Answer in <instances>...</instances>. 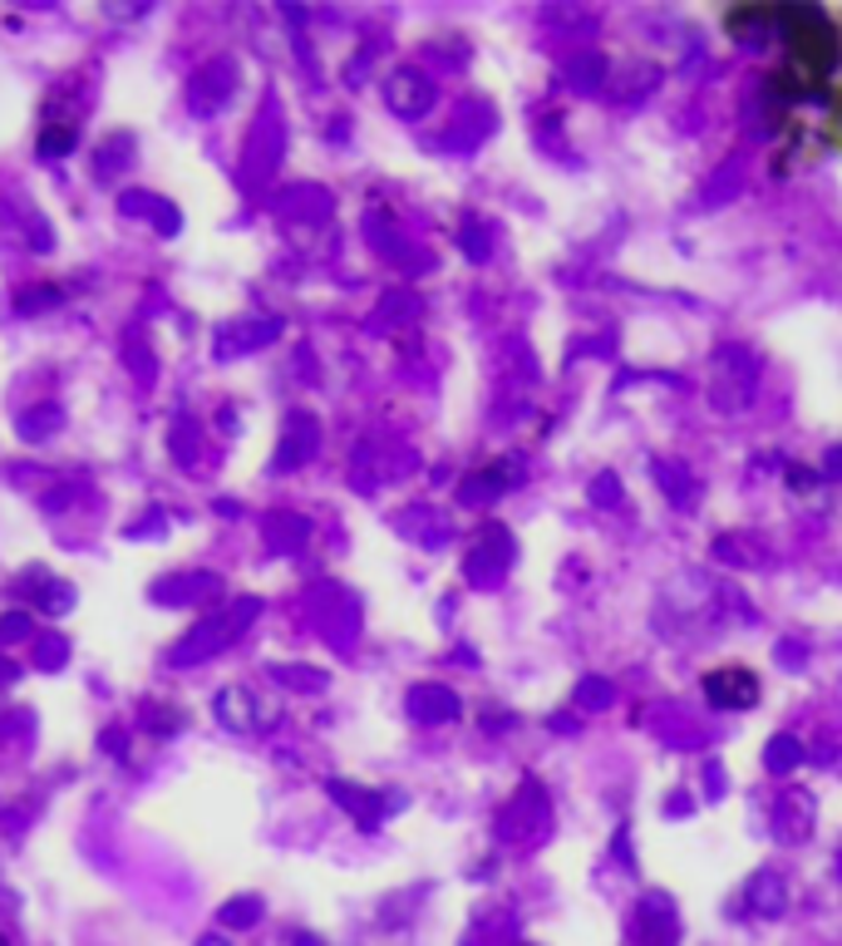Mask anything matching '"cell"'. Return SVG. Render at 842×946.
Segmentation results:
<instances>
[{
    "label": "cell",
    "instance_id": "3957f363",
    "mask_svg": "<svg viewBox=\"0 0 842 946\" xmlns=\"http://www.w3.org/2000/svg\"><path fill=\"white\" fill-rule=\"evenodd\" d=\"M390 99H395V109H405V114H419V109L429 104V85L419 75H395Z\"/></svg>",
    "mask_w": 842,
    "mask_h": 946
},
{
    "label": "cell",
    "instance_id": "277c9868",
    "mask_svg": "<svg viewBox=\"0 0 842 946\" xmlns=\"http://www.w3.org/2000/svg\"><path fill=\"white\" fill-rule=\"evenodd\" d=\"M754 903H758V912H764V917H779L783 903H789L779 878H754Z\"/></svg>",
    "mask_w": 842,
    "mask_h": 946
},
{
    "label": "cell",
    "instance_id": "7a4b0ae2",
    "mask_svg": "<svg viewBox=\"0 0 842 946\" xmlns=\"http://www.w3.org/2000/svg\"><path fill=\"white\" fill-rule=\"evenodd\" d=\"M640 942L646 946H675V912L665 897H651L640 912Z\"/></svg>",
    "mask_w": 842,
    "mask_h": 946
},
{
    "label": "cell",
    "instance_id": "8992f818",
    "mask_svg": "<svg viewBox=\"0 0 842 946\" xmlns=\"http://www.w3.org/2000/svg\"><path fill=\"white\" fill-rule=\"evenodd\" d=\"M203 946H222V942H203Z\"/></svg>",
    "mask_w": 842,
    "mask_h": 946
},
{
    "label": "cell",
    "instance_id": "6da1fadb",
    "mask_svg": "<svg viewBox=\"0 0 842 946\" xmlns=\"http://www.w3.org/2000/svg\"><path fill=\"white\" fill-rule=\"evenodd\" d=\"M704 691H710V701L715 705H725V710H744V705H754L758 685H754V676H749L744 666H725V670H715V676L704 681Z\"/></svg>",
    "mask_w": 842,
    "mask_h": 946
},
{
    "label": "cell",
    "instance_id": "5b68a950",
    "mask_svg": "<svg viewBox=\"0 0 842 946\" xmlns=\"http://www.w3.org/2000/svg\"><path fill=\"white\" fill-rule=\"evenodd\" d=\"M227 922H237V926L256 922V903H232V907H227Z\"/></svg>",
    "mask_w": 842,
    "mask_h": 946
}]
</instances>
